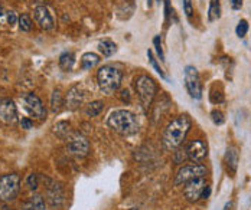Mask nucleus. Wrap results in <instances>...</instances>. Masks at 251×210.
<instances>
[{"label": "nucleus", "mask_w": 251, "mask_h": 210, "mask_svg": "<svg viewBox=\"0 0 251 210\" xmlns=\"http://www.w3.org/2000/svg\"><path fill=\"white\" fill-rule=\"evenodd\" d=\"M191 127H192V120L189 118V115L183 114L174 118L163 131V137H162L163 147L168 151H174L179 148L185 141L188 132L191 131Z\"/></svg>", "instance_id": "obj_1"}, {"label": "nucleus", "mask_w": 251, "mask_h": 210, "mask_svg": "<svg viewBox=\"0 0 251 210\" xmlns=\"http://www.w3.org/2000/svg\"><path fill=\"white\" fill-rule=\"evenodd\" d=\"M108 127L120 135H133L139 131V121L128 109H116L107 118Z\"/></svg>", "instance_id": "obj_2"}, {"label": "nucleus", "mask_w": 251, "mask_h": 210, "mask_svg": "<svg viewBox=\"0 0 251 210\" xmlns=\"http://www.w3.org/2000/svg\"><path fill=\"white\" fill-rule=\"evenodd\" d=\"M123 74L114 66L105 65L101 66L97 72V82L100 89L105 95H113L122 85Z\"/></svg>", "instance_id": "obj_3"}, {"label": "nucleus", "mask_w": 251, "mask_h": 210, "mask_svg": "<svg viewBox=\"0 0 251 210\" xmlns=\"http://www.w3.org/2000/svg\"><path fill=\"white\" fill-rule=\"evenodd\" d=\"M134 88H136L139 101L143 106V109L149 111L153 104V100L157 94V85L154 79L149 75H140L134 81Z\"/></svg>", "instance_id": "obj_4"}, {"label": "nucleus", "mask_w": 251, "mask_h": 210, "mask_svg": "<svg viewBox=\"0 0 251 210\" xmlns=\"http://www.w3.org/2000/svg\"><path fill=\"white\" fill-rule=\"evenodd\" d=\"M21 190V177L16 173L4 174L0 177V202L9 203L15 200Z\"/></svg>", "instance_id": "obj_5"}, {"label": "nucleus", "mask_w": 251, "mask_h": 210, "mask_svg": "<svg viewBox=\"0 0 251 210\" xmlns=\"http://www.w3.org/2000/svg\"><path fill=\"white\" fill-rule=\"evenodd\" d=\"M183 78H185V86L188 89V94L194 100H201L202 98V82L200 72L195 66L188 65L183 71Z\"/></svg>", "instance_id": "obj_6"}, {"label": "nucleus", "mask_w": 251, "mask_h": 210, "mask_svg": "<svg viewBox=\"0 0 251 210\" xmlns=\"http://www.w3.org/2000/svg\"><path fill=\"white\" fill-rule=\"evenodd\" d=\"M208 173L206 167L203 164H188V166H183L179 168V171L176 173L175 177V184L176 186H182V184L188 183L194 179H198V177H205Z\"/></svg>", "instance_id": "obj_7"}, {"label": "nucleus", "mask_w": 251, "mask_h": 210, "mask_svg": "<svg viewBox=\"0 0 251 210\" xmlns=\"http://www.w3.org/2000/svg\"><path fill=\"white\" fill-rule=\"evenodd\" d=\"M67 148L76 157H85L90 153V143L81 132H70L67 137Z\"/></svg>", "instance_id": "obj_8"}, {"label": "nucleus", "mask_w": 251, "mask_h": 210, "mask_svg": "<svg viewBox=\"0 0 251 210\" xmlns=\"http://www.w3.org/2000/svg\"><path fill=\"white\" fill-rule=\"evenodd\" d=\"M24 106L27 111V114L33 118H38V120H44L47 117V109L42 104L41 98L38 95H35L33 92H29V94H25L24 98Z\"/></svg>", "instance_id": "obj_9"}, {"label": "nucleus", "mask_w": 251, "mask_h": 210, "mask_svg": "<svg viewBox=\"0 0 251 210\" xmlns=\"http://www.w3.org/2000/svg\"><path fill=\"white\" fill-rule=\"evenodd\" d=\"M183 196L188 202L191 203H195L198 202L200 199H202V193L205 190V187L208 186V182L205 177H198V179H194L191 182L183 184Z\"/></svg>", "instance_id": "obj_10"}, {"label": "nucleus", "mask_w": 251, "mask_h": 210, "mask_svg": "<svg viewBox=\"0 0 251 210\" xmlns=\"http://www.w3.org/2000/svg\"><path fill=\"white\" fill-rule=\"evenodd\" d=\"M84 100H85V89H84L82 85L76 84L74 86H71L70 91L67 92L64 104H65V106H67L68 109L75 111L76 108H79V106L82 105Z\"/></svg>", "instance_id": "obj_11"}, {"label": "nucleus", "mask_w": 251, "mask_h": 210, "mask_svg": "<svg viewBox=\"0 0 251 210\" xmlns=\"http://www.w3.org/2000/svg\"><path fill=\"white\" fill-rule=\"evenodd\" d=\"M47 196H48L50 206L53 209H59L65 203V190L61 183L50 182L47 189Z\"/></svg>", "instance_id": "obj_12"}, {"label": "nucleus", "mask_w": 251, "mask_h": 210, "mask_svg": "<svg viewBox=\"0 0 251 210\" xmlns=\"http://www.w3.org/2000/svg\"><path fill=\"white\" fill-rule=\"evenodd\" d=\"M0 121L4 124H15L18 121V108L9 98L0 100Z\"/></svg>", "instance_id": "obj_13"}, {"label": "nucleus", "mask_w": 251, "mask_h": 210, "mask_svg": "<svg viewBox=\"0 0 251 210\" xmlns=\"http://www.w3.org/2000/svg\"><path fill=\"white\" fill-rule=\"evenodd\" d=\"M206 154H208V148H206V144L202 140H194L186 147V156L191 161L200 163L201 160L206 157Z\"/></svg>", "instance_id": "obj_14"}, {"label": "nucleus", "mask_w": 251, "mask_h": 210, "mask_svg": "<svg viewBox=\"0 0 251 210\" xmlns=\"http://www.w3.org/2000/svg\"><path fill=\"white\" fill-rule=\"evenodd\" d=\"M33 16H35V21L38 22V25L42 27V29L50 30V29L53 27V19H52V16H50L48 7H45V6H38V7H35Z\"/></svg>", "instance_id": "obj_15"}, {"label": "nucleus", "mask_w": 251, "mask_h": 210, "mask_svg": "<svg viewBox=\"0 0 251 210\" xmlns=\"http://www.w3.org/2000/svg\"><path fill=\"white\" fill-rule=\"evenodd\" d=\"M224 161H226V170L231 176H234L237 173V168H238V161H240V153H238V148L231 146L226 148V157H224Z\"/></svg>", "instance_id": "obj_16"}, {"label": "nucleus", "mask_w": 251, "mask_h": 210, "mask_svg": "<svg viewBox=\"0 0 251 210\" xmlns=\"http://www.w3.org/2000/svg\"><path fill=\"white\" fill-rule=\"evenodd\" d=\"M100 63V56L94 52H87L82 55L81 58V68L88 71V69H93L96 68L97 65Z\"/></svg>", "instance_id": "obj_17"}, {"label": "nucleus", "mask_w": 251, "mask_h": 210, "mask_svg": "<svg viewBox=\"0 0 251 210\" xmlns=\"http://www.w3.org/2000/svg\"><path fill=\"white\" fill-rule=\"evenodd\" d=\"M221 18V3L220 0H211L209 9H208V21L212 23Z\"/></svg>", "instance_id": "obj_18"}, {"label": "nucleus", "mask_w": 251, "mask_h": 210, "mask_svg": "<svg viewBox=\"0 0 251 210\" xmlns=\"http://www.w3.org/2000/svg\"><path fill=\"white\" fill-rule=\"evenodd\" d=\"M75 63V55L73 52H64L59 56V66L64 71H71Z\"/></svg>", "instance_id": "obj_19"}, {"label": "nucleus", "mask_w": 251, "mask_h": 210, "mask_svg": "<svg viewBox=\"0 0 251 210\" xmlns=\"http://www.w3.org/2000/svg\"><path fill=\"white\" fill-rule=\"evenodd\" d=\"M99 49L104 56H113L116 51H117V45L111 41V39H102L99 43Z\"/></svg>", "instance_id": "obj_20"}, {"label": "nucleus", "mask_w": 251, "mask_h": 210, "mask_svg": "<svg viewBox=\"0 0 251 210\" xmlns=\"http://www.w3.org/2000/svg\"><path fill=\"white\" fill-rule=\"evenodd\" d=\"M102 109H104V103L100 101V100H96V101H93V103H90V104L87 105L85 114H87V117L93 118V117L100 115L101 112H102Z\"/></svg>", "instance_id": "obj_21"}, {"label": "nucleus", "mask_w": 251, "mask_h": 210, "mask_svg": "<svg viewBox=\"0 0 251 210\" xmlns=\"http://www.w3.org/2000/svg\"><path fill=\"white\" fill-rule=\"evenodd\" d=\"M64 105V98H62V94L59 89H55L52 92V97H50V108L53 112H59L61 108Z\"/></svg>", "instance_id": "obj_22"}, {"label": "nucleus", "mask_w": 251, "mask_h": 210, "mask_svg": "<svg viewBox=\"0 0 251 210\" xmlns=\"http://www.w3.org/2000/svg\"><path fill=\"white\" fill-rule=\"evenodd\" d=\"M70 123H67V121H61V123H58L56 126H55V134L58 135V137H61V138H67L68 135H70Z\"/></svg>", "instance_id": "obj_23"}, {"label": "nucleus", "mask_w": 251, "mask_h": 210, "mask_svg": "<svg viewBox=\"0 0 251 210\" xmlns=\"http://www.w3.org/2000/svg\"><path fill=\"white\" fill-rule=\"evenodd\" d=\"M148 58H149V62H151V65L154 68V71L160 75V78L162 79H166V74H165V71L160 68V65H159V62H157V59L154 58V55L151 52V49L148 51Z\"/></svg>", "instance_id": "obj_24"}, {"label": "nucleus", "mask_w": 251, "mask_h": 210, "mask_svg": "<svg viewBox=\"0 0 251 210\" xmlns=\"http://www.w3.org/2000/svg\"><path fill=\"white\" fill-rule=\"evenodd\" d=\"M30 203L35 210H47V205H45L42 196H39V194H33L30 199Z\"/></svg>", "instance_id": "obj_25"}, {"label": "nucleus", "mask_w": 251, "mask_h": 210, "mask_svg": "<svg viewBox=\"0 0 251 210\" xmlns=\"http://www.w3.org/2000/svg\"><path fill=\"white\" fill-rule=\"evenodd\" d=\"M18 23H19V29L24 30V32H29V30L32 29V21H30L29 15H22V16H19Z\"/></svg>", "instance_id": "obj_26"}, {"label": "nucleus", "mask_w": 251, "mask_h": 210, "mask_svg": "<svg viewBox=\"0 0 251 210\" xmlns=\"http://www.w3.org/2000/svg\"><path fill=\"white\" fill-rule=\"evenodd\" d=\"M249 22L246 21V19H241L240 22H238V25L235 27V33H237V36L238 38H244L246 35H247V32H249Z\"/></svg>", "instance_id": "obj_27"}, {"label": "nucleus", "mask_w": 251, "mask_h": 210, "mask_svg": "<svg viewBox=\"0 0 251 210\" xmlns=\"http://www.w3.org/2000/svg\"><path fill=\"white\" fill-rule=\"evenodd\" d=\"M211 118H212V123L215 126H223L226 123V117H224V114L220 109H214L211 112Z\"/></svg>", "instance_id": "obj_28"}, {"label": "nucleus", "mask_w": 251, "mask_h": 210, "mask_svg": "<svg viewBox=\"0 0 251 210\" xmlns=\"http://www.w3.org/2000/svg\"><path fill=\"white\" fill-rule=\"evenodd\" d=\"M209 100H211L214 104H220V103H223V101H224V94H223V89H220V91H215V88L212 86V89H211V94H209Z\"/></svg>", "instance_id": "obj_29"}, {"label": "nucleus", "mask_w": 251, "mask_h": 210, "mask_svg": "<svg viewBox=\"0 0 251 210\" xmlns=\"http://www.w3.org/2000/svg\"><path fill=\"white\" fill-rule=\"evenodd\" d=\"M26 184H27V187H29L30 190H36V189H38V186H39L38 174L30 173V174L27 176V179H26Z\"/></svg>", "instance_id": "obj_30"}, {"label": "nucleus", "mask_w": 251, "mask_h": 210, "mask_svg": "<svg viewBox=\"0 0 251 210\" xmlns=\"http://www.w3.org/2000/svg\"><path fill=\"white\" fill-rule=\"evenodd\" d=\"M163 3H165V25L168 26L169 22H171V18L174 15V10L171 9V1L169 0H163Z\"/></svg>", "instance_id": "obj_31"}, {"label": "nucleus", "mask_w": 251, "mask_h": 210, "mask_svg": "<svg viewBox=\"0 0 251 210\" xmlns=\"http://www.w3.org/2000/svg\"><path fill=\"white\" fill-rule=\"evenodd\" d=\"M153 45L156 48V52H157V56L160 58V61H165V55H163V49H162V39H160V36H156L153 39Z\"/></svg>", "instance_id": "obj_32"}, {"label": "nucleus", "mask_w": 251, "mask_h": 210, "mask_svg": "<svg viewBox=\"0 0 251 210\" xmlns=\"http://www.w3.org/2000/svg\"><path fill=\"white\" fill-rule=\"evenodd\" d=\"M18 21H19V18H18L16 12L15 10H7V25L13 27L18 23Z\"/></svg>", "instance_id": "obj_33"}, {"label": "nucleus", "mask_w": 251, "mask_h": 210, "mask_svg": "<svg viewBox=\"0 0 251 210\" xmlns=\"http://www.w3.org/2000/svg\"><path fill=\"white\" fill-rule=\"evenodd\" d=\"M183 12L188 18H191L194 15V6H192V0H183Z\"/></svg>", "instance_id": "obj_34"}, {"label": "nucleus", "mask_w": 251, "mask_h": 210, "mask_svg": "<svg viewBox=\"0 0 251 210\" xmlns=\"http://www.w3.org/2000/svg\"><path fill=\"white\" fill-rule=\"evenodd\" d=\"M185 158H188L186 156V148L185 150H179V151H175V163L176 164H182L185 161Z\"/></svg>", "instance_id": "obj_35"}, {"label": "nucleus", "mask_w": 251, "mask_h": 210, "mask_svg": "<svg viewBox=\"0 0 251 210\" xmlns=\"http://www.w3.org/2000/svg\"><path fill=\"white\" fill-rule=\"evenodd\" d=\"M9 26L7 25V10H4L3 6H0V27Z\"/></svg>", "instance_id": "obj_36"}, {"label": "nucleus", "mask_w": 251, "mask_h": 210, "mask_svg": "<svg viewBox=\"0 0 251 210\" xmlns=\"http://www.w3.org/2000/svg\"><path fill=\"white\" fill-rule=\"evenodd\" d=\"M21 126H22V128H25V130H30L32 127H33V123H32V120L30 118H22V121H21Z\"/></svg>", "instance_id": "obj_37"}, {"label": "nucleus", "mask_w": 251, "mask_h": 210, "mask_svg": "<svg viewBox=\"0 0 251 210\" xmlns=\"http://www.w3.org/2000/svg\"><path fill=\"white\" fill-rule=\"evenodd\" d=\"M229 3L234 10H240L243 7V0H229Z\"/></svg>", "instance_id": "obj_38"}, {"label": "nucleus", "mask_w": 251, "mask_h": 210, "mask_svg": "<svg viewBox=\"0 0 251 210\" xmlns=\"http://www.w3.org/2000/svg\"><path fill=\"white\" fill-rule=\"evenodd\" d=\"M211 196V186L208 184L206 187H205V190H203V193H202V199H208Z\"/></svg>", "instance_id": "obj_39"}, {"label": "nucleus", "mask_w": 251, "mask_h": 210, "mask_svg": "<svg viewBox=\"0 0 251 210\" xmlns=\"http://www.w3.org/2000/svg\"><path fill=\"white\" fill-rule=\"evenodd\" d=\"M122 100H123V101H127V103H130V95H128V91H122Z\"/></svg>", "instance_id": "obj_40"}, {"label": "nucleus", "mask_w": 251, "mask_h": 210, "mask_svg": "<svg viewBox=\"0 0 251 210\" xmlns=\"http://www.w3.org/2000/svg\"><path fill=\"white\" fill-rule=\"evenodd\" d=\"M22 210H35V209H33L32 203H30V202H27V203H25V205H24V208H22Z\"/></svg>", "instance_id": "obj_41"}, {"label": "nucleus", "mask_w": 251, "mask_h": 210, "mask_svg": "<svg viewBox=\"0 0 251 210\" xmlns=\"http://www.w3.org/2000/svg\"><path fill=\"white\" fill-rule=\"evenodd\" d=\"M226 210H235L234 209V203L232 202H228L226 205Z\"/></svg>", "instance_id": "obj_42"}, {"label": "nucleus", "mask_w": 251, "mask_h": 210, "mask_svg": "<svg viewBox=\"0 0 251 210\" xmlns=\"http://www.w3.org/2000/svg\"><path fill=\"white\" fill-rule=\"evenodd\" d=\"M145 1H146V4H148V6L151 7V0H145Z\"/></svg>", "instance_id": "obj_43"}, {"label": "nucleus", "mask_w": 251, "mask_h": 210, "mask_svg": "<svg viewBox=\"0 0 251 210\" xmlns=\"http://www.w3.org/2000/svg\"><path fill=\"white\" fill-rule=\"evenodd\" d=\"M130 210H139V209H136V208H133V209H130Z\"/></svg>", "instance_id": "obj_44"}]
</instances>
